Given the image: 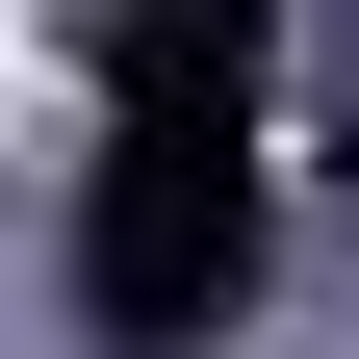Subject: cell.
Wrapping results in <instances>:
<instances>
[{
    "label": "cell",
    "mask_w": 359,
    "mask_h": 359,
    "mask_svg": "<svg viewBox=\"0 0 359 359\" xmlns=\"http://www.w3.org/2000/svg\"><path fill=\"white\" fill-rule=\"evenodd\" d=\"M257 308V103H103V180H77V334L180 359Z\"/></svg>",
    "instance_id": "6da1fadb"
},
{
    "label": "cell",
    "mask_w": 359,
    "mask_h": 359,
    "mask_svg": "<svg viewBox=\"0 0 359 359\" xmlns=\"http://www.w3.org/2000/svg\"><path fill=\"white\" fill-rule=\"evenodd\" d=\"M257 26L283 0H77V77L103 103H257Z\"/></svg>",
    "instance_id": "7a4b0ae2"
}]
</instances>
